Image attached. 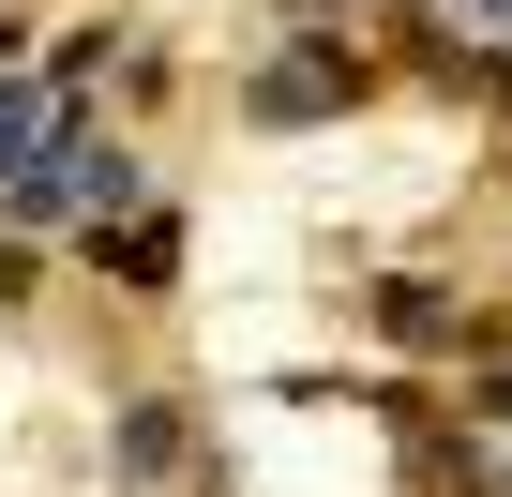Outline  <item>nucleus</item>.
<instances>
[{"label":"nucleus","mask_w":512,"mask_h":497,"mask_svg":"<svg viewBox=\"0 0 512 497\" xmlns=\"http://www.w3.org/2000/svg\"><path fill=\"white\" fill-rule=\"evenodd\" d=\"M362 91H377V61L302 46V61H272V76H256V121H332V106H362Z\"/></svg>","instance_id":"nucleus-1"},{"label":"nucleus","mask_w":512,"mask_h":497,"mask_svg":"<svg viewBox=\"0 0 512 497\" xmlns=\"http://www.w3.org/2000/svg\"><path fill=\"white\" fill-rule=\"evenodd\" d=\"M91 272H106V287H136V302H151V287H181V211H121V226L91 241Z\"/></svg>","instance_id":"nucleus-2"},{"label":"nucleus","mask_w":512,"mask_h":497,"mask_svg":"<svg viewBox=\"0 0 512 497\" xmlns=\"http://www.w3.org/2000/svg\"><path fill=\"white\" fill-rule=\"evenodd\" d=\"M121 482H196V422H181L166 392L121 407Z\"/></svg>","instance_id":"nucleus-3"},{"label":"nucleus","mask_w":512,"mask_h":497,"mask_svg":"<svg viewBox=\"0 0 512 497\" xmlns=\"http://www.w3.org/2000/svg\"><path fill=\"white\" fill-rule=\"evenodd\" d=\"M61 121H76V106H61L46 76H0V181H31V166L61 151Z\"/></svg>","instance_id":"nucleus-4"},{"label":"nucleus","mask_w":512,"mask_h":497,"mask_svg":"<svg viewBox=\"0 0 512 497\" xmlns=\"http://www.w3.org/2000/svg\"><path fill=\"white\" fill-rule=\"evenodd\" d=\"M467 16H482V31H497V46H512V0H467Z\"/></svg>","instance_id":"nucleus-5"},{"label":"nucleus","mask_w":512,"mask_h":497,"mask_svg":"<svg viewBox=\"0 0 512 497\" xmlns=\"http://www.w3.org/2000/svg\"><path fill=\"white\" fill-rule=\"evenodd\" d=\"M0 61H16V16H0Z\"/></svg>","instance_id":"nucleus-6"}]
</instances>
